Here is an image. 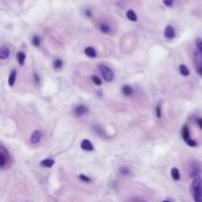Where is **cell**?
<instances>
[{"label":"cell","instance_id":"6da1fadb","mask_svg":"<svg viewBox=\"0 0 202 202\" xmlns=\"http://www.w3.org/2000/svg\"><path fill=\"white\" fill-rule=\"evenodd\" d=\"M190 192L193 195V199L195 202H202V179L201 177H196L194 179L192 187H190Z\"/></svg>","mask_w":202,"mask_h":202},{"label":"cell","instance_id":"7a4b0ae2","mask_svg":"<svg viewBox=\"0 0 202 202\" xmlns=\"http://www.w3.org/2000/svg\"><path fill=\"white\" fill-rule=\"evenodd\" d=\"M98 69H100L102 77H103V79H104L105 82H112V81H113V71H112L108 65L100 64V65H98Z\"/></svg>","mask_w":202,"mask_h":202},{"label":"cell","instance_id":"3957f363","mask_svg":"<svg viewBox=\"0 0 202 202\" xmlns=\"http://www.w3.org/2000/svg\"><path fill=\"white\" fill-rule=\"evenodd\" d=\"M202 174V168L201 166L196 162H192L189 164V176L192 179H196L200 177V175Z\"/></svg>","mask_w":202,"mask_h":202},{"label":"cell","instance_id":"277c9868","mask_svg":"<svg viewBox=\"0 0 202 202\" xmlns=\"http://www.w3.org/2000/svg\"><path fill=\"white\" fill-rule=\"evenodd\" d=\"M41 137H43V134L40 130H34L32 134H31V137H30V141L32 144H38L40 141H41Z\"/></svg>","mask_w":202,"mask_h":202},{"label":"cell","instance_id":"5b68a950","mask_svg":"<svg viewBox=\"0 0 202 202\" xmlns=\"http://www.w3.org/2000/svg\"><path fill=\"white\" fill-rule=\"evenodd\" d=\"M88 112H89V109H88V106H85V105H78V106H76L75 110H73V113L76 115V117H82V116L86 115Z\"/></svg>","mask_w":202,"mask_h":202},{"label":"cell","instance_id":"8992f818","mask_svg":"<svg viewBox=\"0 0 202 202\" xmlns=\"http://www.w3.org/2000/svg\"><path fill=\"white\" fill-rule=\"evenodd\" d=\"M164 37L167 39H173L175 37V30L171 25H167L164 28Z\"/></svg>","mask_w":202,"mask_h":202},{"label":"cell","instance_id":"52a82bcc","mask_svg":"<svg viewBox=\"0 0 202 202\" xmlns=\"http://www.w3.org/2000/svg\"><path fill=\"white\" fill-rule=\"evenodd\" d=\"M81 147H82L83 150H86V151H92L94 150V145L89 140H83L82 143H81Z\"/></svg>","mask_w":202,"mask_h":202},{"label":"cell","instance_id":"ba28073f","mask_svg":"<svg viewBox=\"0 0 202 202\" xmlns=\"http://www.w3.org/2000/svg\"><path fill=\"white\" fill-rule=\"evenodd\" d=\"M9 57V49L7 46L0 47V59H7Z\"/></svg>","mask_w":202,"mask_h":202},{"label":"cell","instance_id":"9c48e42d","mask_svg":"<svg viewBox=\"0 0 202 202\" xmlns=\"http://www.w3.org/2000/svg\"><path fill=\"white\" fill-rule=\"evenodd\" d=\"M194 64H195V68L202 65V54L199 51H196L194 53Z\"/></svg>","mask_w":202,"mask_h":202},{"label":"cell","instance_id":"30bf717a","mask_svg":"<svg viewBox=\"0 0 202 202\" xmlns=\"http://www.w3.org/2000/svg\"><path fill=\"white\" fill-rule=\"evenodd\" d=\"M85 54H86L88 57H90V58H96V57H97L96 50H95L94 47H91V46H88V47L85 49Z\"/></svg>","mask_w":202,"mask_h":202},{"label":"cell","instance_id":"8fae6325","mask_svg":"<svg viewBox=\"0 0 202 202\" xmlns=\"http://www.w3.org/2000/svg\"><path fill=\"white\" fill-rule=\"evenodd\" d=\"M25 59H26V54L23 51H19L17 53V60H18L19 65H24L25 64Z\"/></svg>","mask_w":202,"mask_h":202},{"label":"cell","instance_id":"7c38bea8","mask_svg":"<svg viewBox=\"0 0 202 202\" xmlns=\"http://www.w3.org/2000/svg\"><path fill=\"white\" fill-rule=\"evenodd\" d=\"M182 138H183L185 141H188V140L190 138V132H189L188 125H185V126L182 128Z\"/></svg>","mask_w":202,"mask_h":202},{"label":"cell","instance_id":"4fadbf2b","mask_svg":"<svg viewBox=\"0 0 202 202\" xmlns=\"http://www.w3.org/2000/svg\"><path fill=\"white\" fill-rule=\"evenodd\" d=\"M15 77H17V71H15V70H12L11 73H9V77H8V85H9V86H13V85H14Z\"/></svg>","mask_w":202,"mask_h":202},{"label":"cell","instance_id":"5bb4252c","mask_svg":"<svg viewBox=\"0 0 202 202\" xmlns=\"http://www.w3.org/2000/svg\"><path fill=\"white\" fill-rule=\"evenodd\" d=\"M122 92H123V95H124V96H131V95H132V92H134V90H132V88H131L130 85H123V88H122Z\"/></svg>","mask_w":202,"mask_h":202},{"label":"cell","instance_id":"9a60e30c","mask_svg":"<svg viewBox=\"0 0 202 202\" xmlns=\"http://www.w3.org/2000/svg\"><path fill=\"white\" fill-rule=\"evenodd\" d=\"M40 164H41V167H44V168H51V167L54 164V161L51 160V158H46V160H43V161L40 162Z\"/></svg>","mask_w":202,"mask_h":202},{"label":"cell","instance_id":"2e32d148","mask_svg":"<svg viewBox=\"0 0 202 202\" xmlns=\"http://www.w3.org/2000/svg\"><path fill=\"white\" fill-rule=\"evenodd\" d=\"M126 18L129 20H131V21H137V15H136V13L132 9H129L126 12Z\"/></svg>","mask_w":202,"mask_h":202},{"label":"cell","instance_id":"e0dca14e","mask_svg":"<svg viewBox=\"0 0 202 202\" xmlns=\"http://www.w3.org/2000/svg\"><path fill=\"white\" fill-rule=\"evenodd\" d=\"M171 177L175 180V181H179L181 179V175H180V170L177 168H173L171 169Z\"/></svg>","mask_w":202,"mask_h":202},{"label":"cell","instance_id":"ac0fdd59","mask_svg":"<svg viewBox=\"0 0 202 202\" xmlns=\"http://www.w3.org/2000/svg\"><path fill=\"white\" fill-rule=\"evenodd\" d=\"M180 73H181L182 76H185V77L189 76V70H188V68H187L186 65L181 64V65H180Z\"/></svg>","mask_w":202,"mask_h":202},{"label":"cell","instance_id":"d6986e66","mask_svg":"<svg viewBox=\"0 0 202 202\" xmlns=\"http://www.w3.org/2000/svg\"><path fill=\"white\" fill-rule=\"evenodd\" d=\"M100 30H101L102 32H104V33H110L111 32V28H110V26L108 25V24H100Z\"/></svg>","mask_w":202,"mask_h":202},{"label":"cell","instance_id":"ffe728a7","mask_svg":"<svg viewBox=\"0 0 202 202\" xmlns=\"http://www.w3.org/2000/svg\"><path fill=\"white\" fill-rule=\"evenodd\" d=\"M7 163V155L4 153H0V167H5Z\"/></svg>","mask_w":202,"mask_h":202},{"label":"cell","instance_id":"44dd1931","mask_svg":"<svg viewBox=\"0 0 202 202\" xmlns=\"http://www.w3.org/2000/svg\"><path fill=\"white\" fill-rule=\"evenodd\" d=\"M62 66H63V62H62L60 59H56V60L53 62V68H54L56 70H60Z\"/></svg>","mask_w":202,"mask_h":202},{"label":"cell","instance_id":"7402d4cb","mask_svg":"<svg viewBox=\"0 0 202 202\" xmlns=\"http://www.w3.org/2000/svg\"><path fill=\"white\" fill-rule=\"evenodd\" d=\"M156 117L157 118H161L162 117V108H161V103H158L157 104V106H156Z\"/></svg>","mask_w":202,"mask_h":202},{"label":"cell","instance_id":"603a6c76","mask_svg":"<svg viewBox=\"0 0 202 202\" xmlns=\"http://www.w3.org/2000/svg\"><path fill=\"white\" fill-rule=\"evenodd\" d=\"M196 47H198V51L202 54V39L201 38H198V39H196Z\"/></svg>","mask_w":202,"mask_h":202},{"label":"cell","instance_id":"cb8c5ba5","mask_svg":"<svg viewBox=\"0 0 202 202\" xmlns=\"http://www.w3.org/2000/svg\"><path fill=\"white\" fill-rule=\"evenodd\" d=\"M91 79H92V82H94L96 85H98V86L102 85V81H101V78H100V77H97V76H92V77H91Z\"/></svg>","mask_w":202,"mask_h":202},{"label":"cell","instance_id":"d4e9b609","mask_svg":"<svg viewBox=\"0 0 202 202\" xmlns=\"http://www.w3.org/2000/svg\"><path fill=\"white\" fill-rule=\"evenodd\" d=\"M32 44H33L34 46H39V45H40V39H39V37H33V38H32Z\"/></svg>","mask_w":202,"mask_h":202},{"label":"cell","instance_id":"484cf974","mask_svg":"<svg viewBox=\"0 0 202 202\" xmlns=\"http://www.w3.org/2000/svg\"><path fill=\"white\" fill-rule=\"evenodd\" d=\"M119 173H121L122 175H128V174H130V170H129L126 167H122V168L119 169Z\"/></svg>","mask_w":202,"mask_h":202},{"label":"cell","instance_id":"4316f807","mask_svg":"<svg viewBox=\"0 0 202 202\" xmlns=\"http://www.w3.org/2000/svg\"><path fill=\"white\" fill-rule=\"evenodd\" d=\"M186 142H187V144H188L189 147H196V145H198L196 141H194V140H192V138H189V140L186 141Z\"/></svg>","mask_w":202,"mask_h":202},{"label":"cell","instance_id":"83f0119b","mask_svg":"<svg viewBox=\"0 0 202 202\" xmlns=\"http://www.w3.org/2000/svg\"><path fill=\"white\" fill-rule=\"evenodd\" d=\"M79 179H81L82 181H84V182H88V183H90V182H91V179H89L88 176H85V175H83V174H81V175H79Z\"/></svg>","mask_w":202,"mask_h":202},{"label":"cell","instance_id":"f1b7e54d","mask_svg":"<svg viewBox=\"0 0 202 202\" xmlns=\"http://www.w3.org/2000/svg\"><path fill=\"white\" fill-rule=\"evenodd\" d=\"M163 4L168 7H171L174 5V0H163Z\"/></svg>","mask_w":202,"mask_h":202},{"label":"cell","instance_id":"f546056e","mask_svg":"<svg viewBox=\"0 0 202 202\" xmlns=\"http://www.w3.org/2000/svg\"><path fill=\"white\" fill-rule=\"evenodd\" d=\"M195 69H196V72H198V73H199V75L202 77V65L198 66V68H195Z\"/></svg>","mask_w":202,"mask_h":202},{"label":"cell","instance_id":"4dcf8cb0","mask_svg":"<svg viewBox=\"0 0 202 202\" xmlns=\"http://www.w3.org/2000/svg\"><path fill=\"white\" fill-rule=\"evenodd\" d=\"M196 122H198V125H199V128H200V129L202 130V118H198V121H196Z\"/></svg>","mask_w":202,"mask_h":202},{"label":"cell","instance_id":"1f68e13d","mask_svg":"<svg viewBox=\"0 0 202 202\" xmlns=\"http://www.w3.org/2000/svg\"><path fill=\"white\" fill-rule=\"evenodd\" d=\"M163 202H170V201H167V200H164V201H163Z\"/></svg>","mask_w":202,"mask_h":202},{"label":"cell","instance_id":"d6a6232c","mask_svg":"<svg viewBox=\"0 0 202 202\" xmlns=\"http://www.w3.org/2000/svg\"><path fill=\"white\" fill-rule=\"evenodd\" d=\"M142 202H147V201H142Z\"/></svg>","mask_w":202,"mask_h":202}]
</instances>
